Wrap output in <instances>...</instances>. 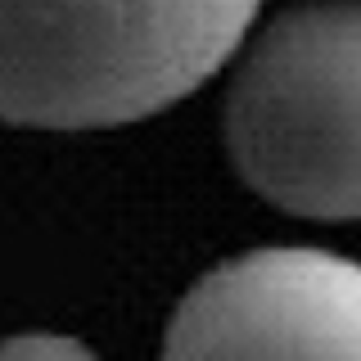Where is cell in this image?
Returning a JSON list of instances; mask_svg holds the SVG:
<instances>
[{"mask_svg":"<svg viewBox=\"0 0 361 361\" xmlns=\"http://www.w3.org/2000/svg\"><path fill=\"white\" fill-rule=\"evenodd\" d=\"M262 0H0V122L122 127L240 54Z\"/></svg>","mask_w":361,"mask_h":361,"instance_id":"6da1fadb","label":"cell"},{"mask_svg":"<svg viewBox=\"0 0 361 361\" xmlns=\"http://www.w3.org/2000/svg\"><path fill=\"white\" fill-rule=\"evenodd\" d=\"M5 357H86L90 348L77 338H54V334H27V338H9L0 343Z\"/></svg>","mask_w":361,"mask_h":361,"instance_id":"277c9868","label":"cell"},{"mask_svg":"<svg viewBox=\"0 0 361 361\" xmlns=\"http://www.w3.org/2000/svg\"><path fill=\"white\" fill-rule=\"evenodd\" d=\"M226 149L276 208L361 221V0H302L240 45Z\"/></svg>","mask_w":361,"mask_h":361,"instance_id":"7a4b0ae2","label":"cell"},{"mask_svg":"<svg viewBox=\"0 0 361 361\" xmlns=\"http://www.w3.org/2000/svg\"><path fill=\"white\" fill-rule=\"evenodd\" d=\"M167 357H361V267L325 248H253L180 298Z\"/></svg>","mask_w":361,"mask_h":361,"instance_id":"3957f363","label":"cell"}]
</instances>
